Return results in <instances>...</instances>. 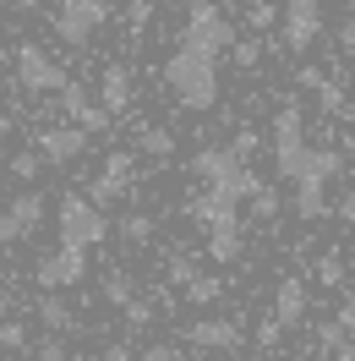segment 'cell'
Here are the masks:
<instances>
[{
    "label": "cell",
    "instance_id": "cell-35",
    "mask_svg": "<svg viewBox=\"0 0 355 361\" xmlns=\"http://www.w3.org/2000/svg\"><path fill=\"white\" fill-rule=\"evenodd\" d=\"M230 148H235L241 159H251V154H257V132H235V142H230Z\"/></svg>",
    "mask_w": 355,
    "mask_h": 361
},
{
    "label": "cell",
    "instance_id": "cell-34",
    "mask_svg": "<svg viewBox=\"0 0 355 361\" xmlns=\"http://www.w3.org/2000/svg\"><path fill=\"white\" fill-rule=\"evenodd\" d=\"M279 334H285V323H279V317H268L263 329H257V345H279Z\"/></svg>",
    "mask_w": 355,
    "mask_h": 361
},
{
    "label": "cell",
    "instance_id": "cell-4",
    "mask_svg": "<svg viewBox=\"0 0 355 361\" xmlns=\"http://www.w3.org/2000/svg\"><path fill=\"white\" fill-rule=\"evenodd\" d=\"M55 225H61V241H66V247H88V252L110 235V219H104V208L93 203V197H61Z\"/></svg>",
    "mask_w": 355,
    "mask_h": 361
},
{
    "label": "cell",
    "instance_id": "cell-16",
    "mask_svg": "<svg viewBox=\"0 0 355 361\" xmlns=\"http://www.w3.org/2000/svg\"><path fill=\"white\" fill-rule=\"evenodd\" d=\"M132 71L126 66H104V82H99V99H104V110L120 115V110H132Z\"/></svg>",
    "mask_w": 355,
    "mask_h": 361
},
{
    "label": "cell",
    "instance_id": "cell-2",
    "mask_svg": "<svg viewBox=\"0 0 355 361\" xmlns=\"http://www.w3.org/2000/svg\"><path fill=\"white\" fill-rule=\"evenodd\" d=\"M180 44L208 49V55H230V44H235V23L224 17L219 0H192V6H186V23H180Z\"/></svg>",
    "mask_w": 355,
    "mask_h": 361
},
{
    "label": "cell",
    "instance_id": "cell-29",
    "mask_svg": "<svg viewBox=\"0 0 355 361\" xmlns=\"http://www.w3.org/2000/svg\"><path fill=\"white\" fill-rule=\"evenodd\" d=\"M120 312H126V323H132V329H148V323H154V301H137V295H132Z\"/></svg>",
    "mask_w": 355,
    "mask_h": 361
},
{
    "label": "cell",
    "instance_id": "cell-30",
    "mask_svg": "<svg viewBox=\"0 0 355 361\" xmlns=\"http://www.w3.org/2000/svg\"><path fill=\"white\" fill-rule=\"evenodd\" d=\"M246 17H251V27L263 33V27H273V23H279V6H268V0H251V11H246Z\"/></svg>",
    "mask_w": 355,
    "mask_h": 361
},
{
    "label": "cell",
    "instance_id": "cell-22",
    "mask_svg": "<svg viewBox=\"0 0 355 361\" xmlns=\"http://www.w3.org/2000/svg\"><path fill=\"white\" fill-rule=\"evenodd\" d=\"M132 295H137V279L126 269H110V274H104V301H110V307H126Z\"/></svg>",
    "mask_w": 355,
    "mask_h": 361
},
{
    "label": "cell",
    "instance_id": "cell-26",
    "mask_svg": "<svg viewBox=\"0 0 355 361\" xmlns=\"http://www.w3.org/2000/svg\"><path fill=\"white\" fill-rule=\"evenodd\" d=\"M39 170H44V154H39V148H33V154H17V159H11V176L27 180V186L39 180Z\"/></svg>",
    "mask_w": 355,
    "mask_h": 361
},
{
    "label": "cell",
    "instance_id": "cell-23",
    "mask_svg": "<svg viewBox=\"0 0 355 361\" xmlns=\"http://www.w3.org/2000/svg\"><path fill=\"white\" fill-rule=\"evenodd\" d=\"M219 295H224V285L213 274H197V279L186 285V301H192V307H208V301H219Z\"/></svg>",
    "mask_w": 355,
    "mask_h": 361
},
{
    "label": "cell",
    "instance_id": "cell-42",
    "mask_svg": "<svg viewBox=\"0 0 355 361\" xmlns=\"http://www.w3.org/2000/svg\"><path fill=\"white\" fill-rule=\"evenodd\" d=\"M104 361H132V350H126V345H110V350H104Z\"/></svg>",
    "mask_w": 355,
    "mask_h": 361
},
{
    "label": "cell",
    "instance_id": "cell-39",
    "mask_svg": "<svg viewBox=\"0 0 355 361\" xmlns=\"http://www.w3.org/2000/svg\"><path fill=\"white\" fill-rule=\"evenodd\" d=\"M142 356H148V361H175V350H170V345H148Z\"/></svg>",
    "mask_w": 355,
    "mask_h": 361
},
{
    "label": "cell",
    "instance_id": "cell-18",
    "mask_svg": "<svg viewBox=\"0 0 355 361\" xmlns=\"http://www.w3.org/2000/svg\"><path fill=\"white\" fill-rule=\"evenodd\" d=\"M137 154L170 159V154H175V132H164V126H142V132H137Z\"/></svg>",
    "mask_w": 355,
    "mask_h": 361
},
{
    "label": "cell",
    "instance_id": "cell-45",
    "mask_svg": "<svg viewBox=\"0 0 355 361\" xmlns=\"http://www.w3.org/2000/svg\"><path fill=\"white\" fill-rule=\"evenodd\" d=\"M175 6H192V0H175Z\"/></svg>",
    "mask_w": 355,
    "mask_h": 361
},
{
    "label": "cell",
    "instance_id": "cell-44",
    "mask_svg": "<svg viewBox=\"0 0 355 361\" xmlns=\"http://www.w3.org/2000/svg\"><path fill=\"white\" fill-rule=\"evenodd\" d=\"M0 279H6V263H0Z\"/></svg>",
    "mask_w": 355,
    "mask_h": 361
},
{
    "label": "cell",
    "instance_id": "cell-11",
    "mask_svg": "<svg viewBox=\"0 0 355 361\" xmlns=\"http://www.w3.org/2000/svg\"><path fill=\"white\" fill-rule=\"evenodd\" d=\"M88 137L82 126H44L39 132V154H44V164H77V159L88 154Z\"/></svg>",
    "mask_w": 355,
    "mask_h": 361
},
{
    "label": "cell",
    "instance_id": "cell-10",
    "mask_svg": "<svg viewBox=\"0 0 355 361\" xmlns=\"http://www.w3.org/2000/svg\"><path fill=\"white\" fill-rule=\"evenodd\" d=\"M61 110H66L71 126H82V132H93V137L110 132V121H115V115L104 110V99H93L82 82H66V88H61Z\"/></svg>",
    "mask_w": 355,
    "mask_h": 361
},
{
    "label": "cell",
    "instance_id": "cell-36",
    "mask_svg": "<svg viewBox=\"0 0 355 361\" xmlns=\"http://www.w3.org/2000/svg\"><path fill=\"white\" fill-rule=\"evenodd\" d=\"M39 361H71V356H66L61 339H44V345H39Z\"/></svg>",
    "mask_w": 355,
    "mask_h": 361
},
{
    "label": "cell",
    "instance_id": "cell-12",
    "mask_svg": "<svg viewBox=\"0 0 355 361\" xmlns=\"http://www.w3.org/2000/svg\"><path fill=\"white\" fill-rule=\"evenodd\" d=\"M186 345H197V350H241L246 334L230 317H197V323H186Z\"/></svg>",
    "mask_w": 355,
    "mask_h": 361
},
{
    "label": "cell",
    "instance_id": "cell-41",
    "mask_svg": "<svg viewBox=\"0 0 355 361\" xmlns=\"http://www.w3.org/2000/svg\"><path fill=\"white\" fill-rule=\"evenodd\" d=\"M333 356H339V361H355V339H339V345H333Z\"/></svg>",
    "mask_w": 355,
    "mask_h": 361
},
{
    "label": "cell",
    "instance_id": "cell-21",
    "mask_svg": "<svg viewBox=\"0 0 355 361\" xmlns=\"http://www.w3.org/2000/svg\"><path fill=\"white\" fill-rule=\"evenodd\" d=\"M306 176H317V180H333V176H344V154H339V148H311V164H306Z\"/></svg>",
    "mask_w": 355,
    "mask_h": 361
},
{
    "label": "cell",
    "instance_id": "cell-1",
    "mask_svg": "<svg viewBox=\"0 0 355 361\" xmlns=\"http://www.w3.org/2000/svg\"><path fill=\"white\" fill-rule=\"evenodd\" d=\"M164 88L175 93L180 110H213V104H219V55L180 44L175 55L164 61Z\"/></svg>",
    "mask_w": 355,
    "mask_h": 361
},
{
    "label": "cell",
    "instance_id": "cell-15",
    "mask_svg": "<svg viewBox=\"0 0 355 361\" xmlns=\"http://www.w3.org/2000/svg\"><path fill=\"white\" fill-rule=\"evenodd\" d=\"M323 186H328V180H317V176H301V180H295V197H289V203H295V214H301L306 225L328 219V192H323Z\"/></svg>",
    "mask_w": 355,
    "mask_h": 361
},
{
    "label": "cell",
    "instance_id": "cell-8",
    "mask_svg": "<svg viewBox=\"0 0 355 361\" xmlns=\"http://www.w3.org/2000/svg\"><path fill=\"white\" fill-rule=\"evenodd\" d=\"M17 82H23L27 93H61L71 77H66V66H55L39 44H23L17 49Z\"/></svg>",
    "mask_w": 355,
    "mask_h": 361
},
{
    "label": "cell",
    "instance_id": "cell-24",
    "mask_svg": "<svg viewBox=\"0 0 355 361\" xmlns=\"http://www.w3.org/2000/svg\"><path fill=\"white\" fill-rule=\"evenodd\" d=\"M230 61L241 71H257L263 66V44H257V39H235V44H230Z\"/></svg>",
    "mask_w": 355,
    "mask_h": 361
},
{
    "label": "cell",
    "instance_id": "cell-43",
    "mask_svg": "<svg viewBox=\"0 0 355 361\" xmlns=\"http://www.w3.org/2000/svg\"><path fill=\"white\" fill-rule=\"evenodd\" d=\"M11 6H17V11H39L44 0H11Z\"/></svg>",
    "mask_w": 355,
    "mask_h": 361
},
{
    "label": "cell",
    "instance_id": "cell-40",
    "mask_svg": "<svg viewBox=\"0 0 355 361\" xmlns=\"http://www.w3.org/2000/svg\"><path fill=\"white\" fill-rule=\"evenodd\" d=\"M339 219H344V225H355V192H344V203H339Z\"/></svg>",
    "mask_w": 355,
    "mask_h": 361
},
{
    "label": "cell",
    "instance_id": "cell-25",
    "mask_svg": "<svg viewBox=\"0 0 355 361\" xmlns=\"http://www.w3.org/2000/svg\"><path fill=\"white\" fill-rule=\"evenodd\" d=\"M317 110H328V115H344V88H339V82H333V77H323V82H317Z\"/></svg>",
    "mask_w": 355,
    "mask_h": 361
},
{
    "label": "cell",
    "instance_id": "cell-14",
    "mask_svg": "<svg viewBox=\"0 0 355 361\" xmlns=\"http://www.w3.org/2000/svg\"><path fill=\"white\" fill-rule=\"evenodd\" d=\"M306 307H311L306 285H301V279H279V290H273V317H279L285 329H295V323L306 317Z\"/></svg>",
    "mask_w": 355,
    "mask_h": 361
},
{
    "label": "cell",
    "instance_id": "cell-3",
    "mask_svg": "<svg viewBox=\"0 0 355 361\" xmlns=\"http://www.w3.org/2000/svg\"><path fill=\"white\" fill-rule=\"evenodd\" d=\"M306 164H311V148H306V132H301V110L285 104L273 115V170H279V180H301Z\"/></svg>",
    "mask_w": 355,
    "mask_h": 361
},
{
    "label": "cell",
    "instance_id": "cell-19",
    "mask_svg": "<svg viewBox=\"0 0 355 361\" xmlns=\"http://www.w3.org/2000/svg\"><path fill=\"white\" fill-rule=\"evenodd\" d=\"M208 252H213V263H235V257H241V225L208 230Z\"/></svg>",
    "mask_w": 355,
    "mask_h": 361
},
{
    "label": "cell",
    "instance_id": "cell-7",
    "mask_svg": "<svg viewBox=\"0 0 355 361\" xmlns=\"http://www.w3.org/2000/svg\"><path fill=\"white\" fill-rule=\"evenodd\" d=\"M33 279L44 285V290H66V285H82L88 279V247H61L49 252V257H39V269H33Z\"/></svg>",
    "mask_w": 355,
    "mask_h": 361
},
{
    "label": "cell",
    "instance_id": "cell-38",
    "mask_svg": "<svg viewBox=\"0 0 355 361\" xmlns=\"http://www.w3.org/2000/svg\"><path fill=\"white\" fill-rule=\"evenodd\" d=\"M339 49H344V55H355V17L339 27Z\"/></svg>",
    "mask_w": 355,
    "mask_h": 361
},
{
    "label": "cell",
    "instance_id": "cell-31",
    "mask_svg": "<svg viewBox=\"0 0 355 361\" xmlns=\"http://www.w3.org/2000/svg\"><path fill=\"white\" fill-rule=\"evenodd\" d=\"M251 214H257V219H273V214H279V192H273V186H263V192L251 197Z\"/></svg>",
    "mask_w": 355,
    "mask_h": 361
},
{
    "label": "cell",
    "instance_id": "cell-27",
    "mask_svg": "<svg viewBox=\"0 0 355 361\" xmlns=\"http://www.w3.org/2000/svg\"><path fill=\"white\" fill-rule=\"evenodd\" d=\"M317 279H323V285H344V257H339V252L317 257Z\"/></svg>",
    "mask_w": 355,
    "mask_h": 361
},
{
    "label": "cell",
    "instance_id": "cell-13",
    "mask_svg": "<svg viewBox=\"0 0 355 361\" xmlns=\"http://www.w3.org/2000/svg\"><path fill=\"white\" fill-rule=\"evenodd\" d=\"M126 186H132V154H110L99 180L88 186V197L93 203H115V197H126Z\"/></svg>",
    "mask_w": 355,
    "mask_h": 361
},
{
    "label": "cell",
    "instance_id": "cell-32",
    "mask_svg": "<svg viewBox=\"0 0 355 361\" xmlns=\"http://www.w3.org/2000/svg\"><path fill=\"white\" fill-rule=\"evenodd\" d=\"M0 345H6V350H23V345H27V329L6 317V323H0Z\"/></svg>",
    "mask_w": 355,
    "mask_h": 361
},
{
    "label": "cell",
    "instance_id": "cell-9",
    "mask_svg": "<svg viewBox=\"0 0 355 361\" xmlns=\"http://www.w3.org/2000/svg\"><path fill=\"white\" fill-rule=\"evenodd\" d=\"M39 225H44V197L27 186L23 197H11V203L0 208V247H17V241L33 235Z\"/></svg>",
    "mask_w": 355,
    "mask_h": 361
},
{
    "label": "cell",
    "instance_id": "cell-33",
    "mask_svg": "<svg viewBox=\"0 0 355 361\" xmlns=\"http://www.w3.org/2000/svg\"><path fill=\"white\" fill-rule=\"evenodd\" d=\"M148 17H154L148 0H132V6H126V23H132V27H148Z\"/></svg>",
    "mask_w": 355,
    "mask_h": 361
},
{
    "label": "cell",
    "instance_id": "cell-20",
    "mask_svg": "<svg viewBox=\"0 0 355 361\" xmlns=\"http://www.w3.org/2000/svg\"><path fill=\"white\" fill-rule=\"evenodd\" d=\"M115 235H120L126 247H148V241H154V219H148V214H126V219L115 225Z\"/></svg>",
    "mask_w": 355,
    "mask_h": 361
},
{
    "label": "cell",
    "instance_id": "cell-17",
    "mask_svg": "<svg viewBox=\"0 0 355 361\" xmlns=\"http://www.w3.org/2000/svg\"><path fill=\"white\" fill-rule=\"evenodd\" d=\"M39 323H44L49 334H71V323H77V317H71V301L61 290H44L39 295Z\"/></svg>",
    "mask_w": 355,
    "mask_h": 361
},
{
    "label": "cell",
    "instance_id": "cell-5",
    "mask_svg": "<svg viewBox=\"0 0 355 361\" xmlns=\"http://www.w3.org/2000/svg\"><path fill=\"white\" fill-rule=\"evenodd\" d=\"M104 23H110V0H61V6H55V33H61L71 49L93 44V33Z\"/></svg>",
    "mask_w": 355,
    "mask_h": 361
},
{
    "label": "cell",
    "instance_id": "cell-28",
    "mask_svg": "<svg viewBox=\"0 0 355 361\" xmlns=\"http://www.w3.org/2000/svg\"><path fill=\"white\" fill-rule=\"evenodd\" d=\"M164 279H170V285H192V279H197L192 257H170V263H164Z\"/></svg>",
    "mask_w": 355,
    "mask_h": 361
},
{
    "label": "cell",
    "instance_id": "cell-6",
    "mask_svg": "<svg viewBox=\"0 0 355 361\" xmlns=\"http://www.w3.org/2000/svg\"><path fill=\"white\" fill-rule=\"evenodd\" d=\"M279 27H285V49L289 55H306L323 33V0H285L279 11Z\"/></svg>",
    "mask_w": 355,
    "mask_h": 361
},
{
    "label": "cell",
    "instance_id": "cell-37",
    "mask_svg": "<svg viewBox=\"0 0 355 361\" xmlns=\"http://www.w3.org/2000/svg\"><path fill=\"white\" fill-rule=\"evenodd\" d=\"M339 329H344V334H355V295L339 307Z\"/></svg>",
    "mask_w": 355,
    "mask_h": 361
}]
</instances>
